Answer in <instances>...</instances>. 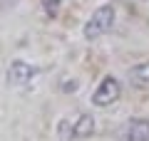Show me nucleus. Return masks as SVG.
<instances>
[{"label":"nucleus","instance_id":"obj_1","mask_svg":"<svg viewBox=\"0 0 149 141\" xmlns=\"http://www.w3.org/2000/svg\"><path fill=\"white\" fill-rule=\"evenodd\" d=\"M114 20H117V10H114V5H109V3L100 5L90 15V20L85 22V27H82L85 40H97V37H102L104 32H109L112 27H114Z\"/></svg>","mask_w":149,"mask_h":141},{"label":"nucleus","instance_id":"obj_2","mask_svg":"<svg viewBox=\"0 0 149 141\" xmlns=\"http://www.w3.org/2000/svg\"><path fill=\"white\" fill-rule=\"evenodd\" d=\"M119 94H122L119 79L112 77V74H107V77H102V82L97 84V89L92 92V104H95L97 109H107V106H112L119 99Z\"/></svg>","mask_w":149,"mask_h":141},{"label":"nucleus","instance_id":"obj_3","mask_svg":"<svg viewBox=\"0 0 149 141\" xmlns=\"http://www.w3.org/2000/svg\"><path fill=\"white\" fill-rule=\"evenodd\" d=\"M119 141H149V119L144 116H134L127 119L117 131Z\"/></svg>","mask_w":149,"mask_h":141},{"label":"nucleus","instance_id":"obj_4","mask_svg":"<svg viewBox=\"0 0 149 141\" xmlns=\"http://www.w3.org/2000/svg\"><path fill=\"white\" fill-rule=\"evenodd\" d=\"M32 79H35V67L32 64H27L25 59H13L10 62V67H8V82L10 84L22 87V84H30Z\"/></svg>","mask_w":149,"mask_h":141},{"label":"nucleus","instance_id":"obj_5","mask_svg":"<svg viewBox=\"0 0 149 141\" xmlns=\"http://www.w3.org/2000/svg\"><path fill=\"white\" fill-rule=\"evenodd\" d=\"M95 134V116L92 114H74L72 116V134L70 141H85Z\"/></svg>","mask_w":149,"mask_h":141},{"label":"nucleus","instance_id":"obj_6","mask_svg":"<svg viewBox=\"0 0 149 141\" xmlns=\"http://www.w3.org/2000/svg\"><path fill=\"white\" fill-rule=\"evenodd\" d=\"M127 79H129V84L137 87V89H149V62H142V64L129 67Z\"/></svg>","mask_w":149,"mask_h":141},{"label":"nucleus","instance_id":"obj_7","mask_svg":"<svg viewBox=\"0 0 149 141\" xmlns=\"http://www.w3.org/2000/svg\"><path fill=\"white\" fill-rule=\"evenodd\" d=\"M42 10H45V15L57 17L60 15V0H42Z\"/></svg>","mask_w":149,"mask_h":141}]
</instances>
